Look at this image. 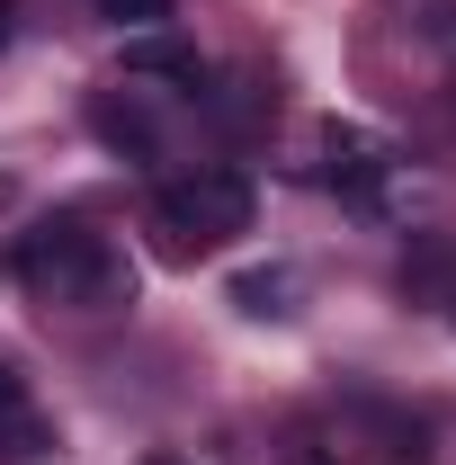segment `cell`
I'll use <instances>...</instances> for the list:
<instances>
[{
	"label": "cell",
	"mask_w": 456,
	"mask_h": 465,
	"mask_svg": "<svg viewBox=\"0 0 456 465\" xmlns=\"http://www.w3.org/2000/svg\"><path fill=\"white\" fill-rule=\"evenodd\" d=\"M144 465H188V457H144Z\"/></svg>",
	"instance_id": "obj_10"
},
{
	"label": "cell",
	"mask_w": 456,
	"mask_h": 465,
	"mask_svg": "<svg viewBox=\"0 0 456 465\" xmlns=\"http://www.w3.org/2000/svg\"><path fill=\"white\" fill-rule=\"evenodd\" d=\"M233 295H242V313H286V304H278V295H286L278 269H251V278H233Z\"/></svg>",
	"instance_id": "obj_8"
},
{
	"label": "cell",
	"mask_w": 456,
	"mask_h": 465,
	"mask_svg": "<svg viewBox=\"0 0 456 465\" xmlns=\"http://www.w3.org/2000/svg\"><path fill=\"white\" fill-rule=\"evenodd\" d=\"M99 134H108L116 153H153V116L125 108V99H99Z\"/></svg>",
	"instance_id": "obj_6"
},
{
	"label": "cell",
	"mask_w": 456,
	"mask_h": 465,
	"mask_svg": "<svg viewBox=\"0 0 456 465\" xmlns=\"http://www.w3.org/2000/svg\"><path fill=\"white\" fill-rule=\"evenodd\" d=\"M99 18H108V27H125V36H153V27L171 18V0H99Z\"/></svg>",
	"instance_id": "obj_7"
},
{
	"label": "cell",
	"mask_w": 456,
	"mask_h": 465,
	"mask_svg": "<svg viewBox=\"0 0 456 465\" xmlns=\"http://www.w3.org/2000/svg\"><path fill=\"white\" fill-rule=\"evenodd\" d=\"M45 457H55V420L27 403L18 367L0 358V465H45Z\"/></svg>",
	"instance_id": "obj_3"
},
{
	"label": "cell",
	"mask_w": 456,
	"mask_h": 465,
	"mask_svg": "<svg viewBox=\"0 0 456 465\" xmlns=\"http://www.w3.org/2000/svg\"><path fill=\"white\" fill-rule=\"evenodd\" d=\"M125 72L134 81H179V90H206V54L197 45H179V36H125Z\"/></svg>",
	"instance_id": "obj_4"
},
{
	"label": "cell",
	"mask_w": 456,
	"mask_h": 465,
	"mask_svg": "<svg viewBox=\"0 0 456 465\" xmlns=\"http://www.w3.org/2000/svg\"><path fill=\"white\" fill-rule=\"evenodd\" d=\"M153 215L179 251H215L233 232H251V179L242 171H188V179H162Z\"/></svg>",
	"instance_id": "obj_2"
},
{
	"label": "cell",
	"mask_w": 456,
	"mask_h": 465,
	"mask_svg": "<svg viewBox=\"0 0 456 465\" xmlns=\"http://www.w3.org/2000/svg\"><path fill=\"white\" fill-rule=\"evenodd\" d=\"M9 269H18L36 295H55V304H81V313H116V304H134V260L116 251L108 232H90L81 215H55V224L18 232Z\"/></svg>",
	"instance_id": "obj_1"
},
{
	"label": "cell",
	"mask_w": 456,
	"mask_h": 465,
	"mask_svg": "<svg viewBox=\"0 0 456 465\" xmlns=\"http://www.w3.org/2000/svg\"><path fill=\"white\" fill-rule=\"evenodd\" d=\"M332 179L358 188V197H376V179H385V143L358 134V125H332Z\"/></svg>",
	"instance_id": "obj_5"
},
{
	"label": "cell",
	"mask_w": 456,
	"mask_h": 465,
	"mask_svg": "<svg viewBox=\"0 0 456 465\" xmlns=\"http://www.w3.org/2000/svg\"><path fill=\"white\" fill-rule=\"evenodd\" d=\"M9 27H18V0H0V45H9Z\"/></svg>",
	"instance_id": "obj_9"
}]
</instances>
